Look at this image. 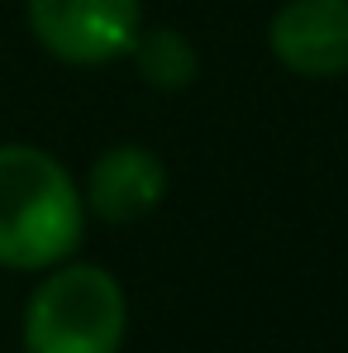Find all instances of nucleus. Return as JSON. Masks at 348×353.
<instances>
[{"instance_id": "1", "label": "nucleus", "mask_w": 348, "mask_h": 353, "mask_svg": "<svg viewBox=\"0 0 348 353\" xmlns=\"http://www.w3.org/2000/svg\"><path fill=\"white\" fill-rule=\"evenodd\" d=\"M86 196L53 153L29 143L0 148V268L43 272L76 253Z\"/></svg>"}, {"instance_id": "2", "label": "nucleus", "mask_w": 348, "mask_h": 353, "mask_svg": "<svg viewBox=\"0 0 348 353\" xmlns=\"http://www.w3.org/2000/svg\"><path fill=\"white\" fill-rule=\"evenodd\" d=\"M129 330L124 287L96 263H67L39 282L24 310L29 353H119Z\"/></svg>"}, {"instance_id": "4", "label": "nucleus", "mask_w": 348, "mask_h": 353, "mask_svg": "<svg viewBox=\"0 0 348 353\" xmlns=\"http://www.w3.org/2000/svg\"><path fill=\"white\" fill-rule=\"evenodd\" d=\"M267 43L300 77L348 72V0H287L272 14Z\"/></svg>"}, {"instance_id": "6", "label": "nucleus", "mask_w": 348, "mask_h": 353, "mask_svg": "<svg viewBox=\"0 0 348 353\" xmlns=\"http://www.w3.org/2000/svg\"><path fill=\"white\" fill-rule=\"evenodd\" d=\"M134 62H139L143 81H153L163 91H181L196 77V48L176 29H148V34H139L134 39Z\"/></svg>"}, {"instance_id": "3", "label": "nucleus", "mask_w": 348, "mask_h": 353, "mask_svg": "<svg viewBox=\"0 0 348 353\" xmlns=\"http://www.w3.org/2000/svg\"><path fill=\"white\" fill-rule=\"evenodd\" d=\"M29 24L53 58L96 67L134 53L139 0H29Z\"/></svg>"}, {"instance_id": "5", "label": "nucleus", "mask_w": 348, "mask_h": 353, "mask_svg": "<svg viewBox=\"0 0 348 353\" xmlns=\"http://www.w3.org/2000/svg\"><path fill=\"white\" fill-rule=\"evenodd\" d=\"M163 196H167V168L158 163V153L139 143H119L110 153H101L86 176V205L110 225L148 215Z\"/></svg>"}]
</instances>
